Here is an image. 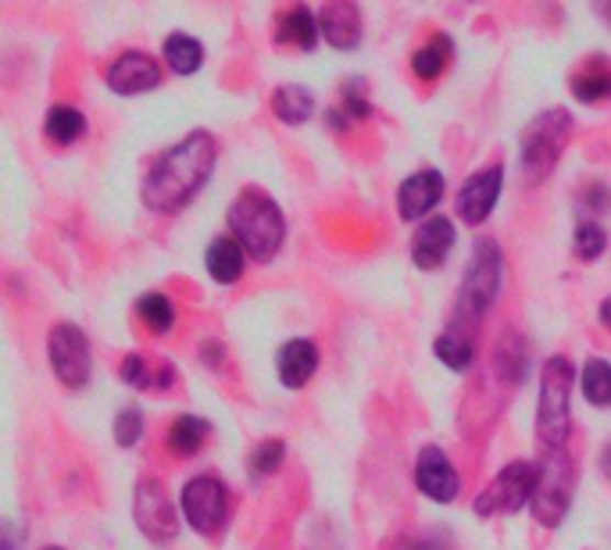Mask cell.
Returning <instances> with one entry per match:
<instances>
[{
    "instance_id": "1",
    "label": "cell",
    "mask_w": 611,
    "mask_h": 550,
    "mask_svg": "<svg viewBox=\"0 0 611 550\" xmlns=\"http://www.w3.org/2000/svg\"><path fill=\"white\" fill-rule=\"evenodd\" d=\"M215 136L197 129L187 140H179L173 151H165L158 162L151 165L144 179V205L151 211H179L197 197V190L211 179L215 168Z\"/></svg>"
},
{
    "instance_id": "2",
    "label": "cell",
    "mask_w": 611,
    "mask_h": 550,
    "mask_svg": "<svg viewBox=\"0 0 611 550\" xmlns=\"http://www.w3.org/2000/svg\"><path fill=\"white\" fill-rule=\"evenodd\" d=\"M230 229L254 262H273L287 237L279 205L262 190H244L230 208Z\"/></svg>"
},
{
    "instance_id": "3",
    "label": "cell",
    "mask_w": 611,
    "mask_h": 550,
    "mask_svg": "<svg viewBox=\"0 0 611 550\" xmlns=\"http://www.w3.org/2000/svg\"><path fill=\"white\" fill-rule=\"evenodd\" d=\"M573 361L554 354L544 361L540 375V408H536V440L544 451H562L573 432Z\"/></svg>"
},
{
    "instance_id": "4",
    "label": "cell",
    "mask_w": 611,
    "mask_h": 550,
    "mask_svg": "<svg viewBox=\"0 0 611 550\" xmlns=\"http://www.w3.org/2000/svg\"><path fill=\"white\" fill-rule=\"evenodd\" d=\"M573 136V114L554 108L544 111L540 119H533V125L522 133V172L525 179H547L551 168L558 165V157L565 151V140Z\"/></svg>"
},
{
    "instance_id": "5",
    "label": "cell",
    "mask_w": 611,
    "mask_h": 550,
    "mask_svg": "<svg viewBox=\"0 0 611 550\" xmlns=\"http://www.w3.org/2000/svg\"><path fill=\"white\" fill-rule=\"evenodd\" d=\"M501 248L493 240H479L473 248V262L465 268L462 279V294H458V308L468 318H479L493 308L497 294H501Z\"/></svg>"
},
{
    "instance_id": "6",
    "label": "cell",
    "mask_w": 611,
    "mask_h": 550,
    "mask_svg": "<svg viewBox=\"0 0 611 550\" xmlns=\"http://www.w3.org/2000/svg\"><path fill=\"white\" fill-rule=\"evenodd\" d=\"M573 504V461L565 451H547L544 465H536L533 518L540 526H558Z\"/></svg>"
},
{
    "instance_id": "7",
    "label": "cell",
    "mask_w": 611,
    "mask_h": 550,
    "mask_svg": "<svg viewBox=\"0 0 611 550\" xmlns=\"http://www.w3.org/2000/svg\"><path fill=\"white\" fill-rule=\"evenodd\" d=\"M533 494H536V465H530V461H511V465L497 472V480L476 497L473 512L479 518L511 515V512H519L525 501H533Z\"/></svg>"
},
{
    "instance_id": "8",
    "label": "cell",
    "mask_w": 611,
    "mask_h": 550,
    "mask_svg": "<svg viewBox=\"0 0 611 550\" xmlns=\"http://www.w3.org/2000/svg\"><path fill=\"white\" fill-rule=\"evenodd\" d=\"M182 515L201 537H215L230 515V497L215 475H197L182 486Z\"/></svg>"
},
{
    "instance_id": "9",
    "label": "cell",
    "mask_w": 611,
    "mask_h": 550,
    "mask_svg": "<svg viewBox=\"0 0 611 550\" xmlns=\"http://www.w3.org/2000/svg\"><path fill=\"white\" fill-rule=\"evenodd\" d=\"M47 354H51V369L54 375L68 386V389H79L90 383V343L82 337V329L76 326H54L51 337H47Z\"/></svg>"
},
{
    "instance_id": "10",
    "label": "cell",
    "mask_w": 611,
    "mask_h": 550,
    "mask_svg": "<svg viewBox=\"0 0 611 550\" xmlns=\"http://www.w3.org/2000/svg\"><path fill=\"white\" fill-rule=\"evenodd\" d=\"M136 526L154 543H173L179 532V515L168 501L165 486L158 480H140L136 483Z\"/></svg>"
},
{
    "instance_id": "11",
    "label": "cell",
    "mask_w": 611,
    "mask_h": 550,
    "mask_svg": "<svg viewBox=\"0 0 611 550\" xmlns=\"http://www.w3.org/2000/svg\"><path fill=\"white\" fill-rule=\"evenodd\" d=\"M501 186H504V168H482L476 176H468L458 190V215L462 222L468 226H479L490 219V211L497 208V197H501Z\"/></svg>"
},
{
    "instance_id": "12",
    "label": "cell",
    "mask_w": 611,
    "mask_h": 550,
    "mask_svg": "<svg viewBox=\"0 0 611 550\" xmlns=\"http://www.w3.org/2000/svg\"><path fill=\"white\" fill-rule=\"evenodd\" d=\"M415 483H419L422 494L430 501H436V504H451L454 497L462 494V475L454 472L451 458L440 451V447H425V451L419 454Z\"/></svg>"
},
{
    "instance_id": "13",
    "label": "cell",
    "mask_w": 611,
    "mask_h": 550,
    "mask_svg": "<svg viewBox=\"0 0 611 550\" xmlns=\"http://www.w3.org/2000/svg\"><path fill=\"white\" fill-rule=\"evenodd\" d=\"M440 197H444V176L433 168H422L415 176H408L401 190H397V215L404 222H419L440 205Z\"/></svg>"
},
{
    "instance_id": "14",
    "label": "cell",
    "mask_w": 611,
    "mask_h": 550,
    "mask_svg": "<svg viewBox=\"0 0 611 550\" xmlns=\"http://www.w3.org/2000/svg\"><path fill=\"white\" fill-rule=\"evenodd\" d=\"M162 82V68L154 65V57L130 51L122 54L115 65L108 68V86L122 97H136V94H151L154 86Z\"/></svg>"
},
{
    "instance_id": "15",
    "label": "cell",
    "mask_w": 611,
    "mask_h": 550,
    "mask_svg": "<svg viewBox=\"0 0 611 550\" xmlns=\"http://www.w3.org/2000/svg\"><path fill=\"white\" fill-rule=\"evenodd\" d=\"M454 248V226L451 219H430L419 226L415 240H411V262H415L422 272L440 268L447 262V254Z\"/></svg>"
},
{
    "instance_id": "16",
    "label": "cell",
    "mask_w": 611,
    "mask_h": 550,
    "mask_svg": "<svg viewBox=\"0 0 611 550\" xmlns=\"http://www.w3.org/2000/svg\"><path fill=\"white\" fill-rule=\"evenodd\" d=\"M319 29H322V36L330 40V47L354 51L362 43V11L354 4H347V0L325 4L319 11Z\"/></svg>"
},
{
    "instance_id": "17",
    "label": "cell",
    "mask_w": 611,
    "mask_h": 550,
    "mask_svg": "<svg viewBox=\"0 0 611 550\" xmlns=\"http://www.w3.org/2000/svg\"><path fill=\"white\" fill-rule=\"evenodd\" d=\"M276 369H279V383L290 386V389H301L311 375L319 369V351L311 340H290L279 346V358H276Z\"/></svg>"
},
{
    "instance_id": "18",
    "label": "cell",
    "mask_w": 611,
    "mask_h": 550,
    "mask_svg": "<svg viewBox=\"0 0 611 550\" xmlns=\"http://www.w3.org/2000/svg\"><path fill=\"white\" fill-rule=\"evenodd\" d=\"M244 257H247V251L240 248L236 237H219V240H211V248L204 254V265H208L211 279L215 283L233 286L240 275H244Z\"/></svg>"
},
{
    "instance_id": "19",
    "label": "cell",
    "mask_w": 611,
    "mask_h": 550,
    "mask_svg": "<svg viewBox=\"0 0 611 550\" xmlns=\"http://www.w3.org/2000/svg\"><path fill=\"white\" fill-rule=\"evenodd\" d=\"M319 36H322L319 19H315V14H311L308 8H290V11L279 19V33H276V40H279V43H287V47H297V51H315Z\"/></svg>"
},
{
    "instance_id": "20",
    "label": "cell",
    "mask_w": 611,
    "mask_h": 550,
    "mask_svg": "<svg viewBox=\"0 0 611 550\" xmlns=\"http://www.w3.org/2000/svg\"><path fill=\"white\" fill-rule=\"evenodd\" d=\"M273 111H276V119L279 122H287V125H301L311 119V111H315V97H311L308 86L301 82H287V86H279L276 97H273Z\"/></svg>"
},
{
    "instance_id": "21",
    "label": "cell",
    "mask_w": 611,
    "mask_h": 550,
    "mask_svg": "<svg viewBox=\"0 0 611 550\" xmlns=\"http://www.w3.org/2000/svg\"><path fill=\"white\" fill-rule=\"evenodd\" d=\"M122 380L133 389H168L176 383V369L173 365H158L154 369L144 354H130L122 361Z\"/></svg>"
},
{
    "instance_id": "22",
    "label": "cell",
    "mask_w": 611,
    "mask_h": 550,
    "mask_svg": "<svg viewBox=\"0 0 611 550\" xmlns=\"http://www.w3.org/2000/svg\"><path fill=\"white\" fill-rule=\"evenodd\" d=\"M573 94L582 105H597V100H608L611 97V68L604 62H587L576 76H573Z\"/></svg>"
},
{
    "instance_id": "23",
    "label": "cell",
    "mask_w": 611,
    "mask_h": 550,
    "mask_svg": "<svg viewBox=\"0 0 611 550\" xmlns=\"http://www.w3.org/2000/svg\"><path fill=\"white\" fill-rule=\"evenodd\" d=\"M165 62L176 76H193L204 65V47L187 33H173L165 40Z\"/></svg>"
},
{
    "instance_id": "24",
    "label": "cell",
    "mask_w": 611,
    "mask_h": 550,
    "mask_svg": "<svg viewBox=\"0 0 611 550\" xmlns=\"http://www.w3.org/2000/svg\"><path fill=\"white\" fill-rule=\"evenodd\" d=\"M451 40L447 36H433L430 43H422V47L415 51V57H411V72L422 79V82H433L440 72L447 68L451 62Z\"/></svg>"
},
{
    "instance_id": "25",
    "label": "cell",
    "mask_w": 611,
    "mask_h": 550,
    "mask_svg": "<svg viewBox=\"0 0 611 550\" xmlns=\"http://www.w3.org/2000/svg\"><path fill=\"white\" fill-rule=\"evenodd\" d=\"M44 129H47V136H51L54 143H76L82 133H87V119H82V114H79L76 108L54 105V108L47 111Z\"/></svg>"
},
{
    "instance_id": "26",
    "label": "cell",
    "mask_w": 611,
    "mask_h": 550,
    "mask_svg": "<svg viewBox=\"0 0 611 550\" xmlns=\"http://www.w3.org/2000/svg\"><path fill=\"white\" fill-rule=\"evenodd\" d=\"M208 437V422L204 418H193V415H182L173 422V432H168V447H173L176 454L190 458L201 451V443Z\"/></svg>"
},
{
    "instance_id": "27",
    "label": "cell",
    "mask_w": 611,
    "mask_h": 550,
    "mask_svg": "<svg viewBox=\"0 0 611 550\" xmlns=\"http://www.w3.org/2000/svg\"><path fill=\"white\" fill-rule=\"evenodd\" d=\"M582 394L593 408H611V361L593 358L582 369Z\"/></svg>"
},
{
    "instance_id": "28",
    "label": "cell",
    "mask_w": 611,
    "mask_h": 550,
    "mask_svg": "<svg viewBox=\"0 0 611 550\" xmlns=\"http://www.w3.org/2000/svg\"><path fill=\"white\" fill-rule=\"evenodd\" d=\"M433 351H436V358L444 361L451 372H468V369H473V361H476V346L468 343L465 337H451V332L436 337Z\"/></svg>"
},
{
    "instance_id": "29",
    "label": "cell",
    "mask_w": 611,
    "mask_h": 550,
    "mask_svg": "<svg viewBox=\"0 0 611 550\" xmlns=\"http://www.w3.org/2000/svg\"><path fill=\"white\" fill-rule=\"evenodd\" d=\"M136 311L154 332H168L176 326V304L168 300L165 294H144L136 300Z\"/></svg>"
},
{
    "instance_id": "30",
    "label": "cell",
    "mask_w": 611,
    "mask_h": 550,
    "mask_svg": "<svg viewBox=\"0 0 611 550\" xmlns=\"http://www.w3.org/2000/svg\"><path fill=\"white\" fill-rule=\"evenodd\" d=\"M282 458H287V447H282L279 440L258 443V447H254V454H251V475H258V480H265V475L279 472Z\"/></svg>"
},
{
    "instance_id": "31",
    "label": "cell",
    "mask_w": 611,
    "mask_h": 550,
    "mask_svg": "<svg viewBox=\"0 0 611 550\" xmlns=\"http://www.w3.org/2000/svg\"><path fill=\"white\" fill-rule=\"evenodd\" d=\"M144 440V411L140 408H125L115 418V443L119 447H136Z\"/></svg>"
},
{
    "instance_id": "32",
    "label": "cell",
    "mask_w": 611,
    "mask_h": 550,
    "mask_svg": "<svg viewBox=\"0 0 611 550\" xmlns=\"http://www.w3.org/2000/svg\"><path fill=\"white\" fill-rule=\"evenodd\" d=\"M604 243H608V237H604L601 226L582 222V226L576 229V254L582 257V262H593V257H601Z\"/></svg>"
},
{
    "instance_id": "33",
    "label": "cell",
    "mask_w": 611,
    "mask_h": 550,
    "mask_svg": "<svg viewBox=\"0 0 611 550\" xmlns=\"http://www.w3.org/2000/svg\"><path fill=\"white\" fill-rule=\"evenodd\" d=\"M362 90H365L362 79H351L344 86V114H354V119H368V114H373V108H368V100H365Z\"/></svg>"
},
{
    "instance_id": "34",
    "label": "cell",
    "mask_w": 611,
    "mask_h": 550,
    "mask_svg": "<svg viewBox=\"0 0 611 550\" xmlns=\"http://www.w3.org/2000/svg\"><path fill=\"white\" fill-rule=\"evenodd\" d=\"M601 322H604V326L611 329V297H608V300L601 304Z\"/></svg>"
},
{
    "instance_id": "35",
    "label": "cell",
    "mask_w": 611,
    "mask_h": 550,
    "mask_svg": "<svg viewBox=\"0 0 611 550\" xmlns=\"http://www.w3.org/2000/svg\"><path fill=\"white\" fill-rule=\"evenodd\" d=\"M601 465H604V472L611 475V443L604 447V454H601Z\"/></svg>"
},
{
    "instance_id": "36",
    "label": "cell",
    "mask_w": 611,
    "mask_h": 550,
    "mask_svg": "<svg viewBox=\"0 0 611 550\" xmlns=\"http://www.w3.org/2000/svg\"><path fill=\"white\" fill-rule=\"evenodd\" d=\"M47 550H58V547H47Z\"/></svg>"
}]
</instances>
